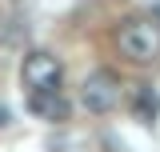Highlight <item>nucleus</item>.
Instances as JSON below:
<instances>
[{
  "label": "nucleus",
  "mask_w": 160,
  "mask_h": 152,
  "mask_svg": "<svg viewBox=\"0 0 160 152\" xmlns=\"http://www.w3.org/2000/svg\"><path fill=\"white\" fill-rule=\"evenodd\" d=\"M132 112H136V120H140V124H152V120H156V112H160V96L152 92L148 84H140V88H136Z\"/></svg>",
  "instance_id": "nucleus-5"
},
{
  "label": "nucleus",
  "mask_w": 160,
  "mask_h": 152,
  "mask_svg": "<svg viewBox=\"0 0 160 152\" xmlns=\"http://www.w3.org/2000/svg\"><path fill=\"white\" fill-rule=\"evenodd\" d=\"M20 80L24 88L32 92H60V80H64V64L52 52H28L20 64Z\"/></svg>",
  "instance_id": "nucleus-1"
},
{
  "label": "nucleus",
  "mask_w": 160,
  "mask_h": 152,
  "mask_svg": "<svg viewBox=\"0 0 160 152\" xmlns=\"http://www.w3.org/2000/svg\"><path fill=\"white\" fill-rule=\"evenodd\" d=\"M28 108H32L40 120H48V124H64V120H68V100L60 92H32Z\"/></svg>",
  "instance_id": "nucleus-4"
},
{
  "label": "nucleus",
  "mask_w": 160,
  "mask_h": 152,
  "mask_svg": "<svg viewBox=\"0 0 160 152\" xmlns=\"http://www.w3.org/2000/svg\"><path fill=\"white\" fill-rule=\"evenodd\" d=\"M156 16H160V8H156Z\"/></svg>",
  "instance_id": "nucleus-7"
},
{
  "label": "nucleus",
  "mask_w": 160,
  "mask_h": 152,
  "mask_svg": "<svg viewBox=\"0 0 160 152\" xmlns=\"http://www.w3.org/2000/svg\"><path fill=\"white\" fill-rule=\"evenodd\" d=\"M116 40H120V52L124 56H132V60H152L160 52V36H156V28L152 24H144V20H128L124 28L116 32Z\"/></svg>",
  "instance_id": "nucleus-3"
},
{
  "label": "nucleus",
  "mask_w": 160,
  "mask_h": 152,
  "mask_svg": "<svg viewBox=\"0 0 160 152\" xmlns=\"http://www.w3.org/2000/svg\"><path fill=\"white\" fill-rule=\"evenodd\" d=\"M80 100H84V108L88 112H112L120 104V76L108 72V68H96V72H88V80H84V88H80Z\"/></svg>",
  "instance_id": "nucleus-2"
},
{
  "label": "nucleus",
  "mask_w": 160,
  "mask_h": 152,
  "mask_svg": "<svg viewBox=\"0 0 160 152\" xmlns=\"http://www.w3.org/2000/svg\"><path fill=\"white\" fill-rule=\"evenodd\" d=\"M4 124H8V108L0 104V128H4Z\"/></svg>",
  "instance_id": "nucleus-6"
}]
</instances>
